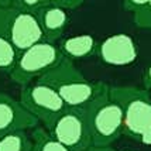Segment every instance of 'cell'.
<instances>
[{"instance_id": "16", "label": "cell", "mask_w": 151, "mask_h": 151, "mask_svg": "<svg viewBox=\"0 0 151 151\" xmlns=\"http://www.w3.org/2000/svg\"><path fill=\"white\" fill-rule=\"evenodd\" d=\"M50 3H51V0H16L14 7L20 9V10H27V12L37 13L40 9H42Z\"/></svg>"}, {"instance_id": "21", "label": "cell", "mask_w": 151, "mask_h": 151, "mask_svg": "<svg viewBox=\"0 0 151 151\" xmlns=\"http://www.w3.org/2000/svg\"><path fill=\"white\" fill-rule=\"evenodd\" d=\"M83 151H114L112 148V145L110 147H99V145H91V147H88L86 150Z\"/></svg>"}, {"instance_id": "4", "label": "cell", "mask_w": 151, "mask_h": 151, "mask_svg": "<svg viewBox=\"0 0 151 151\" xmlns=\"http://www.w3.org/2000/svg\"><path fill=\"white\" fill-rule=\"evenodd\" d=\"M64 55L55 42L42 40L26 48L19 54V58L10 71V79L14 83L24 86L33 79H38L58 64Z\"/></svg>"}, {"instance_id": "2", "label": "cell", "mask_w": 151, "mask_h": 151, "mask_svg": "<svg viewBox=\"0 0 151 151\" xmlns=\"http://www.w3.org/2000/svg\"><path fill=\"white\" fill-rule=\"evenodd\" d=\"M109 92L123 110V134L151 145V96L148 89L136 86H109Z\"/></svg>"}, {"instance_id": "10", "label": "cell", "mask_w": 151, "mask_h": 151, "mask_svg": "<svg viewBox=\"0 0 151 151\" xmlns=\"http://www.w3.org/2000/svg\"><path fill=\"white\" fill-rule=\"evenodd\" d=\"M40 26L42 28V33L47 41L55 42L57 40L62 37L66 26L69 23V16L66 13V9L50 3L40 9L37 12Z\"/></svg>"}, {"instance_id": "8", "label": "cell", "mask_w": 151, "mask_h": 151, "mask_svg": "<svg viewBox=\"0 0 151 151\" xmlns=\"http://www.w3.org/2000/svg\"><path fill=\"white\" fill-rule=\"evenodd\" d=\"M99 59L110 66H126L137 59L138 51L134 40L127 34H113L96 47Z\"/></svg>"}, {"instance_id": "22", "label": "cell", "mask_w": 151, "mask_h": 151, "mask_svg": "<svg viewBox=\"0 0 151 151\" xmlns=\"http://www.w3.org/2000/svg\"><path fill=\"white\" fill-rule=\"evenodd\" d=\"M14 4H16V0H0V6L14 7Z\"/></svg>"}, {"instance_id": "18", "label": "cell", "mask_w": 151, "mask_h": 151, "mask_svg": "<svg viewBox=\"0 0 151 151\" xmlns=\"http://www.w3.org/2000/svg\"><path fill=\"white\" fill-rule=\"evenodd\" d=\"M150 0H124L123 1V7L126 12H132L134 13L136 10H138L140 7H143L144 4H147Z\"/></svg>"}, {"instance_id": "11", "label": "cell", "mask_w": 151, "mask_h": 151, "mask_svg": "<svg viewBox=\"0 0 151 151\" xmlns=\"http://www.w3.org/2000/svg\"><path fill=\"white\" fill-rule=\"evenodd\" d=\"M96 47H98V42L93 38V35L81 34V35H73L64 40L59 45V50L64 57L75 61V59H83L95 55Z\"/></svg>"}, {"instance_id": "9", "label": "cell", "mask_w": 151, "mask_h": 151, "mask_svg": "<svg viewBox=\"0 0 151 151\" xmlns=\"http://www.w3.org/2000/svg\"><path fill=\"white\" fill-rule=\"evenodd\" d=\"M38 119L21 105L20 100L0 92V136L16 130H30L38 124Z\"/></svg>"}, {"instance_id": "13", "label": "cell", "mask_w": 151, "mask_h": 151, "mask_svg": "<svg viewBox=\"0 0 151 151\" xmlns=\"http://www.w3.org/2000/svg\"><path fill=\"white\" fill-rule=\"evenodd\" d=\"M31 138H33L31 151H71L66 145L54 138L47 129L44 130L42 127H34Z\"/></svg>"}, {"instance_id": "20", "label": "cell", "mask_w": 151, "mask_h": 151, "mask_svg": "<svg viewBox=\"0 0 151 151\" xmlns=\"http://www.w3.org/2000/svg\"><path fill=\"white\" fill-rule=\"evenodd\" d=\"M143 83H144L145 89H151V64L145 68L144 73H143Z\"/></svg>"}, {"instance_id": "5", "label": "cell", "mask_w": 151, "mask_h": 151, "mask_svg": "<svg viewBox=\"0 0 151 151\" xmlns=\"http://www.w3.org/2000/svg\"><path fill=\"white\" fill-rule=\"evenodd\" d=\"M45 129L71 151H83L92 145L86 107H66Z\"/></svg>"}, {"instance_id": "12", "label": "cell", "mask_w": 151, "mask_h": 151, "mask_svg": "<svg viewBox=\"0 0 151 151\" xmlns=\"http://www.w3.org/2000/svg\"><path fill=\"white\" fill-rule=\"evenodd\" d=\"M33 138L26 130H16L0 136V151H31Z\"/></svg>"}, {"instance_id": "3", "label": "cell", "mask_w": 151, "mask_h": 151, "mask_svg": "<svg viewBox=\"0 0 151 151\" xmlns=\"http://www.w3.org/2000/svg\"><path fill=\"white\" fill-rule=\"evenodd\" d=\"M92 145L110 147L123 134V110L109 88L86 106Z\"/></svg>"}, {"instance_id": "7", "label": "cell", "mask_w": 151, "mask_h": 151, "mask_svg": "<svg viewBox=\"0 0 151 151\" xmlns=\"http://www.w3.org/2000/svg\"><path fill=\"white\" fill-rule=\"evenodd\" d=\"M7 37L19 52L45 40L37 14L20 9H16L13 17L10 20Z\"/></svg>"}, {"instance_id": "15", "label": "cell", "mask_w": 151, "mask_h": 151, "mask_svg": "<svg viewBox=\"0 0 151 151\" xmlns=\"http://www.w3.org/2000/svg\"><path fill=\"white\" fill-rule=\"evenodd\" d=\"M133 14H134L133 20L136 26L151 31V0L143 7H140L138 10H136Z\"/></svg>"}, {"instance_id": "14", "label": "cell", "mask_w": 151, "mask_h": 151, "mask_svg": "<svg viewBox=\"0 0 151 151\" xmlns=\"http://www.w3.org/2000/svg\"><path fill=\"white\" fill-rule=\"evenodd\" d=\"M17 48L12 44L7 35H0V72L10 73L19 58Z\"/></svg>"}, {"instance_id": "19", "label": "cell", "mask_w": 151, "mask_h": 151, "mask_svg": "<svg viewBox=\"0 0 151 151\" xmlns=\"http://www.w3.org/2000/svg\"><path fill=\"white\" fill-rule=\"evenodd\" d=\"M85 0H51V3L57 4V6H61L66 9V10H72V9H76L79 7Z\"/></svg>"}, {"instance_id": "17", "label": "cell", "mask_w": 151, "mask_h": 151, "mask_svg": "<svg viewBox=\"0 0 151 151\" xmlns=\"http://www.w3.org/2000/svg\"><path fill=\"white\" fill-rule=\"evenodd\" d=\"M14 12H16V7L0 6V35H7L10 20L13 17Z\"/></svg>"}, {"instance_id": "1", "label": "cell", "mask_w": 151, "mask_h": 151, "mask_svg": "<svg viewBox=\"0 0 151 151\" xmlns=\"http://www.w3.org/2000/svg\"><path fill=\"white\" fill-rule=\"evenodd\" d=\"M37 81L54 88L68 107H86L109 88L103 82L88 81L75 66L72 59L66 57H62L57 65L41 75Z\"/></svg>"}, {"instance_id": "6", "label": "cell", "mask_w": 151, "mask_h": 151, "mask_svg": "<svg viewBox=\"0 0 151 151\" xmlns=\"http://www.w3.org/2000/svg\"><path fill=\"white\" fill-rule=\"evenodd\" d=\"M20 102L33 116L38 119V122L44 123V126H48L68 107L54 88L40 81L23 86L20 92Z\"/></svg>"}]
</instances>
